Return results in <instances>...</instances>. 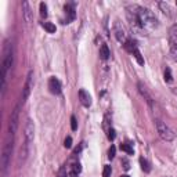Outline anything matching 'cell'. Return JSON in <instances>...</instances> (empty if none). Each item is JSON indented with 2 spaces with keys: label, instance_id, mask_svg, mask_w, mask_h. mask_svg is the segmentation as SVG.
<instances>
[{
  "label": "cell",
  "instance_id": "obj_25",
  "mask_svg": "<svg viewBox=\"0 0 177 177\" xmlns=\"http://www.w3.org/2000/svg\"><path fill=\"white\" fill-rule=\"evenodd\" d=\"M115 154H116V148H115V145H111V148H109V151H108V158L114 159Z\"/></svg>",
  "mask_w": 177,
  "mask_h": 177
},
{
  "label": "cell",
  "instance_id": "obj_28",
  "mask_svg": "<svg viewBox=\"0 0 177 177\" xmlns=\"http://www.w3.org/2000/svg\"><path fill=\"white\" fill-rule=\"evenodd\" d=\"M64 147H65V148H71V147H72V138H71V137H67V138H65Z\"/></svg>",
  "mask_w": 177,
  "mask_h": 177
},
{
  "label": "cell",
  "instance_id": "obj_30",
  "mask_svg": "<svg viewBox=\"0 0 177 177\" xmlns=\"http://www.w3.org/2000/svg\"><path fill=\"white\" fill-rule=\"evenodd\" d=\"M115 136H116V134H115L114 129H108V138H109V140H111V141L115 140Z\"/></svg>",
  "mask_w": 177,
  "mask_h": 177
},
{
  "label": "cell",
  "instance_id": "obj_33",
  "mask_svg": "<svg viewBox=\"0 0 177 177\" xmlns=\"http://www.w3.org/2000/svg\"><path fill=\"white\" fill-rule=\"evenodd\" d=\"M120 177H130V176H127V174H122Z\"/></svg>",
  "mask_w": 177,
  "mask_h": 177
},
{
  "label": "cell",
  "instance_id": "obj_27",
  "mask_svg": "<svg viewBox=\"0 0 177 177\" xmlns=\"http://www.w3.org/2000/svg\"><path fill=\"white\" fill-rule=\"evenodd\" d=\"M159 6L163 9V13L168 14V15H170V9H169V6L166 4V3H159Z\"/></svg>",
  "mask_w": 177,
  "mask_h": 177
},
{
  "label": "cell",
  "instance_id": "obj_4",
  "mask_svg": "<svg viewBox=\"0 0 177 177\" xmlns=\"http://www.w3.org/2000/svg\"><path fill=\"white\" fill-rule=\"evenodd\" d=\"M156 130H158L159 137L165 141H173L174 137H176V133L173 132L166 123L162 122V120H156Z\"/></svg>",
  "mask_w": 177,
  "mask_h": 177
},
{
  "label": "cell",
  "instance_id": "obj_23",
  "mask_svg": "<svg viewBox=\"0 0 177 177\" xmlns=\"http://www.w3.org/2000/svg\"><path fill=\"white\" fill-rule=\"evenodd\" d=\"M111 173H112V169L109 165H105L104 170H102V177H111Z\"/></svg>",
  "mask_w": 177,
  "mask_h": 177
},
{
  "label": "cell",
  "instance_id": "obj_21",
  "mask_svg": "<svg viewBox=\"0 0 177 177\" xmlns=\"http://www.w3.org/2000/svg\"><path fill=\"white\" fill-rule=\"evenodd\" d=\"M133 55H134V58L137 59V62L140 64V65H144V58H143V55H141V53L138 51V49H137V50H134Z\"/></svg>",
  "mask_w": 177,
  "mask_h": 177
},
{
  "label": "cell",
  "instance_id": "obj_10",
  "mask_svg": "<svg viewBox=\"0 0 177 177\" xmlns=\"http://www.w3.org/2000/svg\"><path fill=\"white\" fill-rule=\"evenodd\" d=\"M49 90L53 93V94H59L61 93V83L57 77H50V80H49Z\"/></svg>",
  "mask_w": 177,
  "mask_h": 177
},
{
  "label": "cell",
  "instance_id": "obj_17",
  "mask_svg": "<svg viewBox=\"0 0 177 177\" xmlns=\"http://www.w3.org/2000/svg\"><path fill=\"white\" fill-rule=\"evenodd\" d=\"M28 147H29V144L25 141L24 147H21V150H19V162L27 159V156H28Z\"/></svg>",
  "mask_w": 177,
  "mask_h": 177
},
{
  "label": "cell",
  "instance_id": "obj_32",
  "mask_svg": "<svg viewBox=\"0 0 177 177\" xmlns=\"http://www.w3.org/2000/svg\"><path fill=\"white\" fill-rule=\"evenodd\" d=\"M58 177H67V170H65V168H61L58 170Z\"/></svg>",
  "mask_w": 177,
  "mask_h": 177
},
{
  "label": "cell",
  "instance_id": "obj_22",
  "mask_svg": "<svg viewBox=\"0 0 177 177\" xmlns=\"http://www.w3.org/2000/svg\"><path fill=\"white\" fill-rule=\"evenodd\" d=\"M165 80H166V82H173V76H172V71H170V69L169 68H166L165 69Z\"/></svg>",
  "mask_w": 177,
  "mask_h": 177
},
{
  "label": "cell",
  "instance_id": "obj_12",
  "mask_svg": "<svg viewBox=\"0 0 177 177\" xmlns=\"http://www.w3.org/2000/svg\"><path fill=\"white\" fill-rule=\"evenodd\" d=\"M65 14H67V24H69L71 21L75 19V6L73 4H65Z\"/></svg>",
  "mask_w": 177,
  "mask_h": 177
},
{
  "label": "cell",
  "instance_id": "obj_2",
  "mask_svg": "<svg viewBox=\"0 0 177 177\" xmlns=\"http://www.w3.org/2000/svg\"><path fill=\"white\" fill-rule=\"evenodd\" d=\"M132 11L136 14V17H137V19H138V22H140L143 29H150V31H152V29H155V28L158 27V19H156V17H155L148 9L134 6V7H132Z\"/></svg>",
  "mask_w": 177,
  "mask_h": 177
},
{
  "label": "cell",
  "instance_id": "obj_1",
  "mask_svg": "<svg viewBox=\"0 0 177 177\" xmlns=\"http://www.w3.org/2000/svg\"><path fill=\"white\" fill-rule=\"evenodd\" d=\"M14 62V50L13 44L7 42L4 47V55H3V61H1V95L4 97L6 94V87H7V80H9L10 75H11V68H13Z\"/></svg>",
  "mask_w": 177,
  "mask_h": 177
},
{
  "label": "cell",
  "instance_id": "obj_7",
  "mask_svg": "<svg viewBox=\"0 0 177 177\" xmlns=\"http://www.w3.org/2000/svg\"><path fill=\"white\" fill-rule=\"evenodd\" d=\"M32 89H33V71H29L27 82H25V86H24V90H22V97H21L22 102H25L28 100V97L31 95Z\"/></svg>",
  "mask_w": 177,
  "mask_h": 177
},
{
  "label": "cell",
  "instance_id": "obj_24",
  "mask_svg": "<svg viewBox=\"0 0 177 177\" xmlns=\"http://www.w3.org/2000/svg\"><path fill=\"white\" fill-rule=\"evenodd\" d=\"M40 15L42 18L47 17V6H46V3H40Z\"/></svg>",
  "mask_w": 177,
  "mask_h": 177
},
{
  "label": "cell",
  "instance_id": "obj_14",
  "mask_svg": "<svg viewBox=\"0 0 177 177\" xmlns=\"http://www.w3.org/2000/svg\"><path fill=\"white\" fill-rule=\"evenodd\" d=\"M22 10H24V18L27 22H31L32 21V13L31 9H29V3L28 1H22Z\"/></svg>",
  "mask_w": 177,
  "mask_h": 177
},
{
  "label": "cell",
  "instance_id": "obj_19",
  "mask_svg": "<svg viewBox=\"0 0 177 177\" xmlns=\"http://www.w3.org/2000/svg\"><path fill=\"white\" fill-rule=\"evenodd\" d=\"M43 28H44L49 33H54L55 32V25L51 22H43Z\"/></svg>",
  "mask_w": 177,
  "mask_h": 177
},
{
  "label": "cell",
  "instance_id": "obj_18",
  "mask_svg": "<svg viewBox=\"0 0 177 177\" xmlns=\"http://www.w3.org/2000/svg\"><path fill=\"white\" fill-rule=\"evenodd\" d=\"M140 166H141V169H143L145 173L151 172V165L148 163V161H147L145 158H140Z\"/></svg>",
  "mask_w": 177,
  "mask_h": 177
},
{
  "label": "cell",
  "instance_id": "obj_20",
  "mask_svg": "<svg viewBox=\"0 0 177 177\" xmlns=\"http://www.w3.org/2000/svg\"><path fill=\"white\" fill-rule=\"evenodd\" d=\"M120 150L125 151L126 154L129 155H133V147L132 144H120Z\"/></svg>",
  "mask_w": 177,
  "mask_h": 177
},
{
  "label": "cell",
  "instance_id": "obj_9",
  "mask_svg": "<svg viewBox=\"0 0 177 177\" xmlns=\"http://www.w3.org/2000/svg\"><path fill=\"white\" fill-rule=\"evenodd\" d=\"M114 33H115V37L118 39V42H120V43L125 44V42H126V33L123 31L122 25L119 24V21H116V22L114 24Z\"/></svg>",
  "mask_w": 177,
  "mask_h": 177
},
{
  "label": "cell",
  "instance_id": "obj_26",
  "mask_svg": "<svg viewBox=\"0 0 177 177\" xmlns=\"http://www.w3.org/2000/svg\"><path fill=\"white\" fill-rule=\"evenodd\" d=\"M71 129H72V130H76L77 129V122H76V118H75V116H71Z\"/></svg>",
  "mask_w": 177,
  "mask_h": 177
},
{
  "label": "cell",
  "instance_id": "obj_31",
  "mask_svg": "<svg viewBox=\"0 0 177 177\" xmlns=\"http://www.w3.org/2000/svg\"><path fill=\"white\" fill-rule=\"evenodd\" d=\"M122 165H123V169H125V170H129V169H130V163H129L127 159H122Z\"/></svg>",
  "mask_w": 177,
  "mask_h": 177
},
{
  "label": "cell",
  "instance_id": "obj_13",
  "mask_svg": "<svg viewBox=\"0 0 177 177\" xmlns=\"http://www.w3.org/2000/svg\"><path fill=\"white\" fill-rule=\"evenodd\" d=\"M138 90H140V93L143 94V97L145 98V101L148 102V104L152 107V97H151V94L148 93V90H147V87L143 85V83H138Z\"/></svg>",
  "mask_w": 177,
  "mask_h": 177
},
{
  "label": "cell",
  "instance_id": "obj_6",
  "mask_svg": "<svg viewBox=\"0 0 177 177\" xmlns=\"http://www.w3.org/2000/svg\"><path fill=\"white\" fill-rule=\"evenodd\" d=\"M169 43H170V54L173 59L177 61V25H172L169 29Z\"/></svg>",
  "mask_w": 177,
  "mask_h": 177
},
{
  "label": "cell",
  "instance_id": "obj_15",
  "mask_svg": "<svg viewBox=\"0 0 177 177\" xmlns=\"http://www.w3.org/2000/svg\"><path fill=\"white\" fill-rule=\"evenodd\" d=\"M109 55H111V51H109L108 46H107V44H102V46H101V49H100V58L105 61V59L109 58Z\"/></svg>",
  "mask_w": 177,
  "mask_h": 177
},
{
  "label": "cell",
  "instance_id": "obj_16",
  "mask_svg": "<svg viewBox=\"0 0 177 177\" xmlns=\"http://www.w3.org/2000/svg\"><path fill=\"white\" fill-rule=\"evenodd\" d=\"M125 49H126L127 51H129V53H134V50H137V46H136V43H134V42L133 40H130V39H129V40H126L125 42Z\"/></svg>",
  "mask_w": 177,
  "mask_h": 177
},
{
  "label": "cell",
  "instance_id": "obj_8",
  "mask_svg": "<svg viewBox=\"0 0 177 177\" xmlns=\"http://www.w3.org/2000/svg\"><path fill=\"white\" fill-rule=\"evenodd\" d=\"M33 137H35V126L31 119H28L27 126H25V141L29 144L33 141Z\"/></svg>",
  "mask_w": 177,
  "mask_h": 177
},
{
  "label": "cell",
  "instance_id": "obj_3",
  "mask_svg": "<svg viewBox=\"0 0 177 177\" xmlns=\"http://www.w3.org/2000/svg\"><path fill=\"white\" fill-rule=\"evenodd\" d=\"M11 151H13V134H9V138L6 141L4 147H3V152H1V172H3V174H6L7 168H9Z\"/></svg>",
  "mask_w": 177,
  "mask_h": 177
},
{
  "label": "cell",
  "instance_id": "obj_29",
  "mask_svg": "<svg viewBox=\"0 0 177 177\" xmlns=\"http://www.w3.org/2000/svg\"><path fill=\"white\" fill-rule=\"evenodd\" d=\"M80 172H82L80 163H73V173H76V174H79Z\"/></svg>",
  "mask_w": 177,
  "mask_h": 177
},
{
  "label": "cell",
  "instance_id": "obj_5",
  "mask_svg": "<svg viewBox=\"0 0 177 177\" xmlns=\"http://www.w3.org/2000/svg\"><path fill=\"white\" fill-rule=\"evenodd\" d=\"M22 100H19V102L15 105V108L13 109V112L10 115V125H9V133L13 134L17 132L18 129V120H19V111H21V107H22Z\"/></svg>",
  "mask_w": 177,
  "mask_h": 177
},
{
  "label": "cell",
  "instance_id": "obj_11",
  "mask_svg": "<svg viewBox=\"0 0 177 177\" xmlns=\"http://www.w3.org/2000/svg\"><path fill=\"white\" fill-rule=\"evenodd\" d=\"M79 100H80V102H82L83 107H86V108H89V107L91 105V97H90V94H89L86 90H83V89H80V90H79Z\"/></svg>",
  "mask_w": 177,
  "mask_h": 177
}]
</instances>
